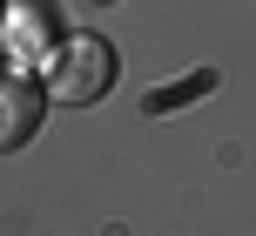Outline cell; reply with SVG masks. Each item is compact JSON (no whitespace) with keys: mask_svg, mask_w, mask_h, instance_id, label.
Wrapping results in <instances>:
<instances>
[{"mask_svg":"<svg viewBox=\"0 0 256 236\" xmlns=\"http://www.w3.org/2000/svg\"><path fill=\"white\" fill-rule=\"evenodd\" d=\"M61 7H74V14H102V7H115V0H61Z\"/></svg>","mask_w":256,"mask_h":236,"instance_id":"4","label":"cell"},{"mask_svg":"<svg viewBox=\"0 0 256 236\" xmlns=\"http://www.w3.org/2000/svg\"><path fill=\"white\" fill-rule=\"evenodd\" d=\"M115 88V48L102 34H68L48 48V94H61L68 108H88Z\"/></svg>","mask_w":256,"mask_h":236,"instance_id":"1","label":"cell"},{"mask_svg":"<svg viewBox=\"0 0 256 236\" xmlns=\"http://www.w3.org/2000/svg\"><path fill=\"white\" fill-rule=\"evenodd\" d=\"M40 122H48V88L20 68H0V156L27 148L40 135Z\"/></svg>","mask_w":256,"mask_h":236,"instance_id":"2","label":"cell"},{"mask_svg":"<svg viewBox=\"0 0 256 236\" xmlns=\"http://www.w3.org/2000/svg\"><path fill=\"white\" fill-rule=\"evenodd\" d=\"M209 88H216V74L196 68L189 81H176V88H148V94H142V108H148V115H176L182 102H196V94H209Z\"/></svg>","mask_w":256,"mask_h":236,"instance_id":"3","label":"cell"}]
</instances>
